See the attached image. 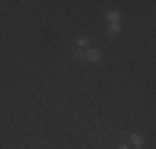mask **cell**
Wrapping results in <instances>:
<instances>
[{"label": "cell", "instance_id": "5", "mask_svg": "<svg viewBox=\"0 0 156 149\" xmlns=\"http://www.w3.org/2000/svg\"><path fill=\"white\" fill-rule=\"evenodd\" d=\"M76 43H78V47H85V45L88 43V40H87V38H78Z\"/></svg>", "mask_w": 156, "mask_h": 149}, {"label": "cell", "instance_id": "2", "mask_svg": "<svg viewBox=\"0 0 156 149\" xmlns=\"http://www.w3.org/2000/svg\"><path fill=\"white\" fill-rule=\"evenodd\" d=\"M108 33L111 35H116V33H120V22H115V23H111L108 27Z\"/></svg>", "mask_w": 156, "mask_h": 149}, {"label": "cell", "instance_id": "3", "mask_svg": "<svg viewBox=\"0 0 156 149\" xmlns=\"http://www.w3.org/2000/svg\"><path fill=\"white\" fill-rule=\"evenodd\" d=\"M106 18H108V20H111V22L115 23V22L120 20V13H118V12H108V13H106Z\"/></svg>", "mask_w": 156, "mask_h": 149}, {"label": "cell", "instance_id": "1", "mask_svg": "<svg viewBox=\"0 0 156 149\" xmlns=\"http://www.w3.org/2000/svg\"><path fill=\"white\" fill-rule=\"evenodd\" d=\"M87 58L90 60V61H100V58H101V53H100L98 50H93V48H90V50L87 51Z\"/></svg>", "mask_w": 156, "mask_h": 149}, {"label": "cell", "instance_id": "4", "mask_svg": "<svg viewBox=\"0 0 156 149\" xmlns=\"http://www.w3.org/2000/svg\"><path fill=\"white\" fill-rule=\"evenodd\" d=\"M131 143L136 144V146H141V144H143V137H140V134H133V136H131Z\"/></svg>", "mask_w": 156, "mask_h": 149}, {"label": "cell", "instance_id": "6", "mask_svg": "<svg viewBox=\"0 0 156 149\" xmlns=\"http://www.w3.org/2000/svg\"><path fill=\"white\" fill-rule=\"evenodd\" d=\"M120 149H128V146H126V144H121V146H120Z\"/></svg>", "mask_w": 156, "mask_h": 149}]
</instances>
